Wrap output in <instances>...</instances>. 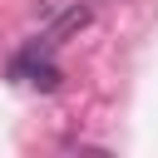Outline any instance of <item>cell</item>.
<instances>
[{"label": "cell", "instance_id": "obj_1", "mask_svg": "<svg viewBox=\"0 0 158 158\" xmlns=\"http://www.w3.org/2000/svg\"><path fill=\"white\" fill-rule=\"evenodd\" d=\"M49 44H54L49 35L30 40V44L10 59V79H15V84H30V89H44V94H49V89H59V79H64V74H59V64L49 59Z\"/></svg>", "mask_w": 158, "mask_h": 158}]
</instances>
